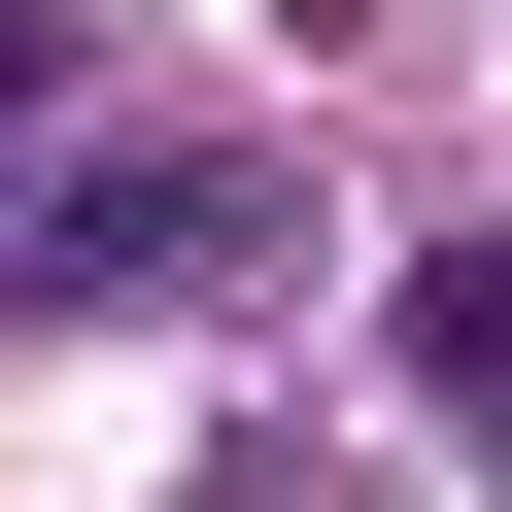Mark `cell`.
<instances>
[{"mask_svg":"<svg viewBox=\"0 0 512 512\" xmlns=\"http://www.w3.org/2000/svg\"><path fill=\"white\" fill-rule=\"evenodd\" d=\"M239 239H274V171H239V137H103V171L0 205V274H35V308H205Z\"/></svg>","mask_w":512,"mask_h":512,"instance_id":"6da1fadb","label":"cell"},{"mask_svg":"<svg viewBox=\"0 0 512 512\" xmlns=\"http://www.w3.org/2000/svg\"><path fill=\"white\" fill-rule=\"evenodd\" d=\"M410 376H478V410H512V274H444V308H410Z\"/></svg>","mask_w":512,"mask_h":512,"instance_id":"7a4b0ae2","label":"cell"},{"mask_svg":"<svg viewBox=\"0 0 512 512\" xmlns=\"http://www.w3.org/2000/svg\"><path fill=\"white\" fill-rule=\"evenodd\" d=\"M35 103H69V35H35V0H0V171H35Z\"/></svg>","mask_w":512,"mask_h":512,"instance_id":"3957f363","label":"cell"}]
</instances>
